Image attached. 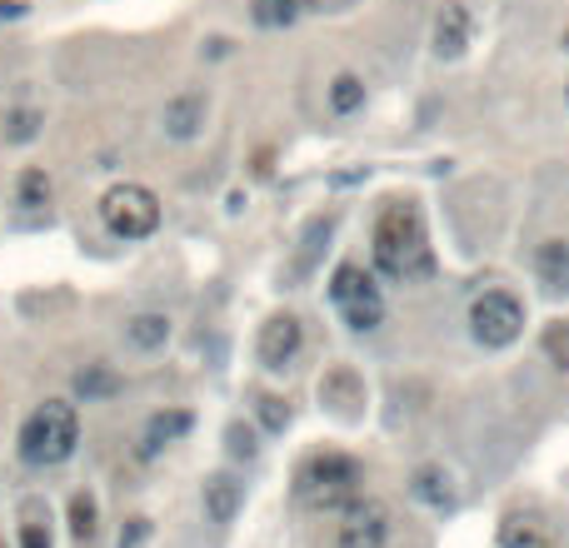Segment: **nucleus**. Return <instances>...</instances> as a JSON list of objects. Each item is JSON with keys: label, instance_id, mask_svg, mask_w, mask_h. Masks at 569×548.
<instances>
[{"label": "nucleus", "instance_id": "obj_12", "mask_svg": "<svg viewBox=\"0 0 569 548\" xmlns=\"http://www.w3.org/2000/svg\"><path fill=\"white\" fill-rule=\"evenodd\" d=\"M190 424L195 419H190L185 409H160V414H150V424H145V434H141V459H155L166 443L185 439Z\"/></svg>", "mask_w": 569, "mask_h": 548}, {"label": "nucleus", "instance_id": "obj_24", "mask_svg": "<svg viewBox=\"0 0 569 548\" xmlns=\"http://www.w3.org/2000/svg\"><path fill=\"white\" fill-rule=\"evenodd\" d=\"M15 195H21L25 210H40V205L50 199V180H46V170H25L21 185H15Z\"/></svg>", "mask_w": 569, "mask_h": 548}, {"label": "nucleus", "instance_id": "obj_22", "mask_svg": "<svg viewBox=\"0 0 569 548\" xmlns=\"http://www.w3.org/2000/svg\"><path fill=\"white\" fill-rule=\"evenodd\" d=\"M255 414H261V424L270 434H284L290 429V404H284L280 394H255Z\"/></svg>", "mask_w": 569, "mask_h": 548}, {"label": "nucleus", "instance_id": "obj_4", "mask_svg": "<svg viewBox=\"0 0 569 548\" xmlns=\"http://www.w3.org/2000/svg\"><path fill=\"white\" fill-rule=\"evenodd\" d=\"M100 220L116 240H145V234L160 230V199H155V190L125 180V185L100 195Z\"/></svg>", "mask_w": 569, "mask_h": 548}, {"label": "nucleus", "instance_id": "obj_8", "mask_svg": "<svg viewBox=\"0 0 569 548\" xmlns=\"http://www.w3.org/2000/svg\"><path fill=\"white\" fill-rule=\"evenodd\" d=\"M300 344H305V329H300L295 315H270L261 325V339H255V354H261V364L270 374H284L290 364H295Z\"/></svg>", "mask_w": 569, "mask_h": 548}, {"label": "nucleus", "instance_id": "obj_6", "mask_svg": "<svg viewBox=\"0 0 569 548\" xmlns=\"http://www.w3.org/2000/svg\"><path fill=\"white\" fill-rule=\"evenodd\" d=\"M524 329V304L510 290H485L470 304V334L485 350H510Z\"/></svg>", "mask_w": 569, "mask_h": 548}, {"label": "nucleus", "instance_id": "obj_1", "mask_svg": "<svg viewBox=\"0 0 569 548\" xmlns=\"http://www.w3.org/2000/svg\"><path fill=\"white\" fill-rule=\"evenodd\" d=\"M370 245H375V269L385 280L410 284V280H429V275H435L425 215H420L415 199H390V205L375 215Z\"/></svg>", "mask_w": 569, "mask_h": 548}, {"label": "nucleus", "instance_id": "obj_19", "mask_svg": "<svg viewBox=\"0 0 569 548\" xmlns=\"http://www.w3.org/2000/svg\"><path fill=\"white\" fill-rule=\"evenodd\" d=\"M365 106V81H360V75H335L330 81V110L335 115H355V110Z\"/></svg>", "mask_w": 569, "mask_h": 548}, {"label": "nucleus", "instance_id": "obj_9", "mask_svg": "<svg viewBox=\"0 0 569 548\" xmlns=\"http://www.w3.org/2000/svg\"><path fill=\"white\" fill-rule=\"evenodd\" d=\"M320 404L335 409L340 419H360V409H365V379L350 364H330L320 374Z\"/></svg>", "mask_w": 569, "mask_h": 548}, {"label": "nucleus", "instance_id": "obj_29", "mask_svg": "<svg viewBox=\"0 0 569 548\" xmlns=\"http://www.w3.org/2000/svg\"><path fill=\"white\" fill-rule=\"evenodd\" d=\"M0 548H5V538H0Z\"/></svg>", "mask_w": 569, "mask_h": 548}, {"label": "nucleus", "instance_id": "obj_13", "mask_svg": "<svg viewBox=\"0 0 569 548\" xmlns=\"http://www.w3.org/2000/svg\"><path fill=\"white\" fill-rule=\"evenodd\" d=\"M201 125H205V95L185 90V95H175V100L166 106V135H170V141H195Z\"/></svg>", "mask_w": 569, "mask_h": 548}, {"label": "nucleus", "instance_id": "obj_17", "mask_svg": "<svg viewBox=\"0 0 569 548\" xmlns=\"http://www.w3.org/2000/svg\"><path fill=\"white\" fill-rule=\"evenodd\" d=\"M75 394H81L85 404H95V399L120 394V374H110L106 364H85V369L75 374Z\"/></svg>", "mask_w": 569, "mask_h": 548}, {"label": "nucleus", "instance_id": "obj_25", "mask_svg": "<svg viewBox=\"0 0 569 548\" xmlns=\"http://www.w3.org/2000/svg\"><path fill=\"white\" fill-rule=\"evenodd\" d=\"M36 130H40V110H11V115H5V141L11 145L36 141Z\"/></svg>", "mask_w": 569, "mask_h": 548}, {"label": "nucleus", "instance_id": "obj_27", "mask_svg": "<svg viewBox=\"0 0 569 548\" xmlns=\"http://www.w3.org/2000/svg\"><path fill=\"white\" fill-rule=\"evenodd\" d=\"M226 449L235 459H255V449H261V443H255V429H245V424H230V429H226Z\"/></svg>", "mask_w": 569, "mask_h": 548}, {"label": "nucleus", "instance_id": "obj_21", "mask_svg": "<svg viewBox=\"0 0 569 548\" xmlns=\"http://www.w3.org/2000/svg\"><path fill=\"white\" fill-rule=\"evenodd\" d=\"M21 548H56V544H50V524H46V513H40V503H25Z\"/></svg>", "mask_w": 569, "mask_h": 548}, {"label": "nucleus", "instance_id": "obj_14", "mask_svg": "<svg viewBox=\"0 0 569 548\" xmlns=\"http://www.w3.org/2000/svg\"><path fill=\"white\" fill-rule=\"evenodd\" d=\"M410 494H415L425 509H435V513H445V509H455V484H450V474L439 464H425V468H415V478H410Z\"/></svg>", "mask_w": 569, "mask_h": 548}, {"label": "nucleus", "instance_id": "obj_10", "mask_svg": "<svg viewBox=\"0 0 569 548\" xmlns=\"http://www.w3.org/2000/svg\"><path fill=\"white\" fill-rule=\"evenodd\" d=\"M201 503H205V519H210L215 528H226V524H235L240 503H245V484L220 468V474H210L201 484Z\"/></svg>", "mask_w": 569, "mask_h": 548}, {"label": "nucleus", "instance_id": "obj_3", "mask_svg": "<svg viewBox=\"0 0 569 548\" xmlns=\"http://www.w3.org/2000/svg\"><path fill=\"white\" fill-rule=\"evenodd\" d=\"M81 443V414L71 399H46V404L21 424V459L31 468H56L75 454Z\"/></svg>", "mask_w": 569, "mask_h": 548}, {"label": "nucleus", "instance_id": "obj_28", "mask_svg": "<svg viewBox=\"0 0 569 548\" xmlns=\"http://www.w3.org/2000/svg\"><path fill=\"white\" fill-rule=\"evenodd\" d=\"M150 538V519H131V528H120V548H141Z\"/></svg>", "mask_w": 569, "mask_h": 548}, {"label": "nucleus", "instance_id": "obj_26", "mask_svg": "<svg viewBox=\"0 0 569 548\" xmlns=\"http://www.w3.org/2000/svg\"><path fill=\"white\" fill-rule=\"evenodd\" d=\"M545 354H549V364L569 369V319H559V325L545 329Z\"/></svg>", "mask_w": 569, "mask_h": 548}, {"label": "nucleus", "instance_id": "obj_20", "mask_svg": "<svg viewBox=\"0 0 569 548\" xmlns=\"http://www.w3.org/2000/svg\"><path fill=\"white\" fill-rule=\"evenodd\" d=\"M95 519H100V509H95V494L90 489H81V494H71V538L75 544H90L95 538Z\"/></svg>", "mask_w": 569, "mask_h": 548}, {"label": "nucleus", "instance_id": "obj_23", "mask_svg": "<svg viewBox=\"0 0 569 548\" xmlns=\"http://www.w3.org/2000/svg\"><path fill=\"white\" fill-rule=\"evenodd\" d=\"M295 11H300L295 0H255V5H250L255 25H270V31H275V25H290V21H295Z\"/></svg>", "mask_w": 569, "mask_h": 548}, {"label": "nucleus", "instance_id": "obj_7", "mask_svg": "<svg viewBox=\"0 0 569 548\" xmlns=\"http://www.w3.org/2000/svg\"><path fill=\"white\" fill-rule=\"evenodd\" d=\"M390 528V509L379 499H350L335 524V548H385Z\"/></svg>", "mask_w": 569, "mask_h": 548}, {"label": "nucleus", "instance_id": "obj_15", "mask_svg": "<svg viewBox=\"0 0 569 548\" xmlns=\"http://www.w3.org/2000/svg\"><path fill=\"white\" fill-rule=\"evenodd\" d=\"M534 275L545 290H569V240H545V245L534 249Z\"/></svg>", "mask_w": 569, "mask_h": 548}, {"label": "nucleus", "instance_id": "obj_16", "mask_svg": "<svg viewBox=\"0 0 569 548\" xmlns=\"http://www.w3.org/2000/svg\"><path fill=\"white\" fill-rule=\"evenodd\" d=\"M166 339H170V319L166 315H135L131 325H125V344L141 350V354L166 350Z\"/></svg>", "mask_w": 569, "mask_h": 548}, {"label": "nucleus", "instance_id": "obj_11", "mask_svg": "<svg viewBox=\"0 0 569 548\" xmlns=\"http://www.w3.org/2000/svg\"><path fill=\"white\" fill-rule=\"evenodd\" d=\"M439 60H460L470 50V11H464L460 0H445L435 15V36H429Z\"/></svg>", "mask_w": 569, "mask_h": 548}, {"label": "nucleus", "instance_id": "obj_18", "mask_svg": "<svg viewBox=\"0 0 569 548\" xmlns=\"http://www.w3.org/2000/svg\"><path fill=\"white\" fill-rule=\"evenodd\" d=\"M540 524H534L530 513H505V519H499V548H540Z\"/></svg>", "mask_w": 569, "mask_h": 548}, {"label": "nucleus", "instance_id": "obj_2", "mask_svg": "<svg viewBox=\"0 0 569 548\" xmlns=\"http://www.w3.org/2000/svg\"><path fill=\"white\" fill-rule=\"evenodd\" d=\"M360 484H365L360 459L340 454V449H320V454H310L305 464L295 468V499L315 513L344 509L350 499H360Z\"/></svg>", "mask_w": 569, "mask_h": 548}, {"label": "nucleus", "instance_id": "obj_5", "mask_svg": "<svg viewBox=\"0 0 569 548\" xmlns=\"http://www.w3.org/2000/svg\"><path fill=\"white\" fill-rule=\"evenodd\" d=\"M330 300H335L340 319L355 329V334H365V329H375L379 319H385V300H379L375 280H370L360 265H350V259L330 275Z\"/></svg>", "mask_w": 569, "mask_h": 548}]
</instances>
